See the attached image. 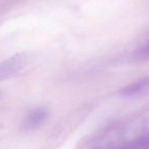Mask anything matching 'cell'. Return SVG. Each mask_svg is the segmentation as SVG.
<instances>
[{
    "instance_id": "obj_1",
    "label": "cell",
    "mask_w": 149,
    "mask_h": 149,
    "mask_svg": "<svg viewBox=\"0 0 149 149\" xmlns=\"http://www.w3.org/2000/svg\"><path fill=\"white\" fill-rule=\"evenodd\" d=\"M149 92V76L139 79L118 90V94L124 97H132Z\"/></svg>"
},
{
    "instance_id": "obj_2",
    "label": "cell",
    "mask_w": 149,
    "mask_h": 149,
    "mask_svg": "<svg viewBox=\"0 0 149 149\" xmlns=\"http://www.w3.org/2000/svg\"><path fill=\"white\" fill-rule=\"evenodd\" d=\"M48 116V110L45 107H38L27 114L23 122V128L25 130H35L39 128L46 120Z\"/></svg>"
}]
</instances>
